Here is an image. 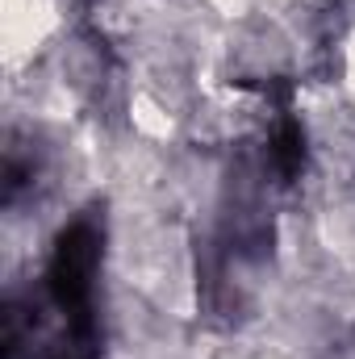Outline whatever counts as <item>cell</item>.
Here are the masks:
<instances>
[{"label":"cell","instance_id":"6da1fadb","mask_svg":"<svg viewBox=\"0 0 355 359\" xmlns=\"http://www.w3.org/2000/svg\"><path fill=\"white\" fill-rule=\"evenodd\" d=\"M322 67H326V84L339 96L343 113L355 121V13L339 17L335 25H326V42H322Z\"/></svg>","mask_w":355,"mask_h":359}]
</instances>
